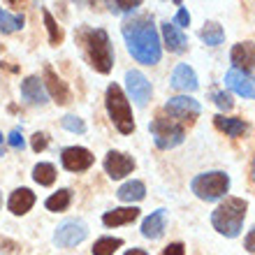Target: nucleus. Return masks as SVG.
I'll use <instances>...</instances> for the list:
<instances>
[{
	"label": "nucleus",
	"mask_w": 255,
	"mask_h": 255,
	"mask_svg": "<svg viewBox=\"0 0 255 255\" xmlns=\"http://www.w3.org/2000/svg\"><path fill=\"white\" fill-rule=\"evenodd\" d=\"M169 84H172L174 91H183V93H193V91H197V86H200L195 70L190 65H186V63H179V65L174 67Z\"/></svg>",
	"instance_id": "obj_14"
},
{
	"label": "nucleus",
	"mask_w": 255,
	"mask_h": 255,
	"mask_svg": "<svg viewBox=\"0 0 255 255\" xmlns=\"http://www.w3.org/2000/svg\"><path fill=\"white\" fill-rule=\"evenodd\" d=\"M0 141H2V132H0Z\"/></svg>",
	"instance_id": "obj_39"
},
{
	"label": "nucleus",
	"mask_w": 255,
	"mask_h": 255,
	"mask_svg": "<svg viewBox=\"0 0 255 255\" xmlns=\"http://www.w3.org/2000/svg\"><path fill=\"white\" fill-rule=\"evenodd\" d=\"M33 179L40 186H51L56 181V167L51 162H40V165L33 167Z\"/></svg>",
	"instance_id": "obj_26"
},
{
	"label": "nucleus",
	"mask_w": 255,
	"mask_h": 255,
	"mask_svg": "<svg viewBox=\"0 0 255 255\" xmlns=\"http://www.w3.org/2000/svg\"><path fill=\"white\" fill-rule=\"evenodd\" d=\"M42 14H44V26H47V30H49V42H51V47L63 44V30H61V26L56 23L54 16H51V12H49V9H42Z\"/></svg>",
	"instance_id": "obj_28"
},
{
	"label": "nucleus",
	"mask_w": 255,
	"mask_h": 255,
	"mask_svg": "<svg viewBox=\"0 0 255 255\" xmlns=\"http://www.w3.org/2000/svg\"><path fill=\"white\" fill-rule=\"evenodd\" d=\"M23 28V16L21 14H9L0 7V30L2 33H14V30H21Z\"/></svg>",
	"instance_id": "obj_27"
},
{
	"label": "nucleus",
	"mask_w": 255,
	"mask_h": 255,
	"mask_svg": "<svg viewBox=\"0 0 255 255\" xmlns=\"http://www.w3.org/2000/svg\"><path fill=\"white\" fill-rule=\"evenodd\" d=\"M109 12L112 14H132L137 7H141L139 0H134V2H107Z\"/></svg>",
	"instance_id": "obj_31"
},
{
	"label": "nucleus",
	"mask_w": 255,
	"mask_h": 255,
	"mask_svg": "<svg viewBox=\"0 0 255 255\" xmlns=\"http://www.w3.org/2000/svg\"><path fill=\"white\" fill-rule=\"evenodd\" d=\"M165 225H167V211L165 209H155L151 216L144 218L141 223V235L146 239H160L165 235Z\"/></svg>",
	"instance_id": "obj_17"
},
{
	"label": "nucleus",
	"mask_w": 255,
	"mask_h": 255,
	"mask_svg": "<svg viewBox=\"0 0 255 255\" xmlns=\"http://www.w3.org/2000/svg\"><path fill=\"white\" fill-rule=\"evenodd\" d=\"M88 237V225L79 218H67L54 232V244L58 249H74Z\"/></svg>",
	"instance_id": "obj_7"
},
{
	"label": "nucleus",
	"mask_w": 255,
	"mask_h": 255,
	"mask_svg": "<svg viewBox=\"0 0 255 255\" xmlns=\"http://www.w3.org/2000/svg\"><path fill=\"white\" fill-rule=\"evenodd\" d=\"M165 112L169 114L172 121H195L202 114V105L188 95H176L165 102Z\"/></svg>",
	"instance_id": "obj_8"
},
{
	"label": "nucleus",
	"mask_w": 255,
	"mask_h": 255,
	"mask_svg": "<svg viewBox=\"0 0 255 255\" xmlns=\"http://www.w3.org/2000/svg\"><path fill=\"white\" fill-rule=\"evenodd\" d=\"M123 40L128 44V51L141 65H155L162 58V42L158 35V28L153 23V16L141 14L137 19H130L121 28Z\"/></svg>",
	"instance_id": "obj_1"
},
{
	"label": "nucleus",
	"mask_w": 255,
	"mask_h": 255,
	"mask_svg": "<svg viewBox=\"0 0 255 255\" xmlns=\"http://www.w3.org/2000/svg\"><path fill=\"white\" fill-rule=\"evenodd\" d=\"M21 95L30 105H44L47 102V91H44V84L40 81V77H26L21 81Z\"/></svg>",
	"instance_id": "obj_19"
},
{
	"label": "nucleus",
	"mask_w": 255,
	"mask_h": 255,
	"mask_svg": "<svg viewBox=\"0 0 255 255\" xmlns=\"http://www.w3.org/2000/svg\"><path fill=\"white\" fill-rule=\"evenodd\" d=\"M134 169V160L128 153H121V151H109L105 155V172L109 174V179H123Z\"/></svg>",
	"instance_id": "obj_12"
},
{
	"label": "nucleus",
	"mask_w": 255,
	"mask_h": 255,
	"mask_svg": "<svg viewBox=\"0 0 255 255\" xmlns=\"http://www.w3.org/2000/svg\"><path fill=\"white\" fill-rule=\"evenodd\" d=\"M214 126L221 130V132H225L228 137H242L246 130H249V123L244 121V119H235V116H214Z\"/></svg>",
	"instance_id": "obj_21"
},
{
	"label": "nucleus",
	"mask_w": 255,
	"mask_h": 255,
	"mask_svg": "<svg viewBox=\"0 0 255 255\" xmlns=\"http://www.w3.org/2000/svg\"><path fill=\"white\" fill-rule=\"evenodd\" d=\"M61 162L67 172H86L95 162V158L84 146H65L61 151Z\"/></svg>",
	"instance_id": "obj_10"
},
{
	"label": "nucleus",
	"mask_w": 255,
	"mask_h": 255,
	"mask_svg": "<svg viewBox=\"0 0 255 255\" xmlns=\"http://www.w3.org/2000/svg\"><path fill=\"white\" fill-rule=\"evenodd\" d=\"M105 107H107V114L112 119V123L116 126V130L121 134H130L134 132V119H132V109H130V102H128L126 93L119 84H109L107 93H105Z\"/></svg>",
	"instance_id": "obj_4"
},
{
	"label": "nucleus",
	"mask_w": 255,
	"mask_h": 255,
	"mask_svg": "<svg viewBox=\"0 0 255 255\" xmlns=\"http://www.w3.org/2000/svg\"><path fill=\"white\" fill-rule=\"evenodd\" d=\"M116 195H119L121 202H141L146 197V186L141 181H137V179H132V181L123 183L121 188L116 190Z\"/></svg>",
	"instance_id": "obj_22"
},
{
	"label": "nucleus",
	"mask_w": 255,
	"mask_h": 255,
	"mask_svg": "<svg viewBox=\"0 0 255 255\" xmlns=\"http://www.w3.org/2000/svg\"><path fill=\"white\" fill-rule=\"evenodd\" d=\"M47 144H49V137H47L44 132H35V134H33V141H30V146H33L35 153L44 151V148H47Z\"/></svg>",
	"instance_id": "obj_33"
},
{
	"label": "nucleus",
	"mask_w": 255,
	"mask_h": 255,
	"mask_svg": "<svg viewBox=\"0 0 255 255\" xmlns=\"http://www.w3.org/2000/svg\"><path fill=\"white\" fill-rule=\"evenodd\" d=\"M253 183H255V160H253Z\"/></svg>",
	"instance_id": "obj_38"
},
{
	"label": "nucleus",
	"mask_w": 255,
	"mask_h": 255,
	"mask_svg": "<svg viewBox=\"0 0 255 255\" xmlns=\"http://www.w3.org/2000/svg\"><path fill=\"white\" fill-rule=\"evenodd\" d=\"M126 86H128V95L134 100V105L137 107H146L148 100H151V81L139 70H128Z\"/></svg>",
	"instance_id": "obj_9"
},
{
	"label": "nucleus",
	"mask_w": 255,
	"mask_h": 255,
	"mask_svg": "<svg viewBox=\"0 0 255 255\" xmlns=\"http://www.w3.org/2000/svg\"><path fill=\"white\" fill-rule=\"evenodd\" d=\"M70 202H72V190L70 188H61L58 193L54 195H49L47 202H44V207L49 209V211H65L67 207H70Z\"/></svg>",
	"instance_id": "obj_24"
},
{
	"label": "nucleus",
	"mask_w": 255,
	"mask_h": 255,
	"mask_svg": "<svg viewBox=\"0 0 255 255\" xmlns=\"http://www.w3.org/2000/svg\"><path fill=\"white\" fill-rule=\"evenodd\" d=\"M123 246V239L119 237H100L93 244V255H114Z\"/></svg>",
	"instance_id": "obj_25"
},
{
	"label": "nucleus",
	"mask_w": 255,
	"mask_h": 255,
	"mask_svg": "<svg viewBox=\"0 0 255 255\" xmlns=\"http://www.w3.org/2000/svg\"><path fill=\"white\" fill-rule=\"evenodd\" d=\"M162 255H186V246L181 242H174L162 249Z\"/></svg>",
	"instance_id": "obj_34"
},
{
	"label": "nucleus",
	"mask_w": 255,
	"mask_h": 255,
	"mask_svg": "<svg viewBox=\"0 0 255 255\" xmlns=\"http://www.w3.org/2000/svg\"><path fill=\"white\" fill-rule=\"evenodd\" d=\"M77 40L81 42V47L88 56V63L93 65L100 74H109L114 67V49H112V40L105 28H81L77 33Z\"/></svg>",
	"instance_id": "obj_2"
},
{
	"label": "nucleus",
	"mask_w": 255,
	"mask_h": 255,
	"mask_svg": "<svg viewBox=\"0 0 255 255\" xmlns=\"http://www.w3.org/2000/svg\"><path fill=\"white\" fill-rule=\"evenodd\" d=\"M200 40L207 44V47H218L223 40H225V30H223L216 21H207L204 28L200 30Z\"/></svg>",
	"instance_id": "obj_23"
},
{
	"label": "nucleus",
	"mask_w": 255,
	"mask_h": 255,
	"mask_svg": "<svg viewBox=\"0 0 255 255\" xmlns=\"http://www.w3.org/2000/svg\"><path fill=\"white\" fill-rule=\"evenodd\" d=\"M160 30H162V42H165V47L172 54H183L188 49V37H186V33H183L181 28H176L174 23L165 21L160 26Z\"/></svg>",
	"instance_id": "obj_15"
},
{
	"label": "nucleus",
	"mask_w": 255,
	"mask_h": 255,
	"mask_svg": "<svg viewBox=\"0 0 255 255\" xmlns=\"http://www.w3.org/2000/svg\"><path fill=\"white\" fill-rule=\"evenodd\" d=\"M9 146L12 148H23V134H21V130L19 128H14L12 132H9Z\"/></svg>",
	"instance_id": "obj_35"
},
{
	"label": "nucleus",
	"mask_w": 255,
	"mask_h": 255,
	"mask_svg": "<svg viewBox=\"0 0 255 255\" xmlns=\"http://www.w3.org/2000/svg\"><path fill=\"white\" fill-rule=\"evenodd\" d=\"M244 249L249 251V253H255V228L244 237Z\"/></svg>",
	"instance_id": "obj_36"
},
{
	"label": "nucleus",
	"mask_w": 255,
	"mask_h": 255,
	"mask_svg": "<svg viewBox=\"0 0 255 255\" xmlns=\"http://www.w3.org/2000/svg\"><path fill=\"white\" fill-rule=\"evenodd\" d=\"M61 123H63V128H65V130H70V132H79V134L86 132V123L81 121L79 116H74V114L63 116Z\"/></svg>",
	"instance_id": "obj_29"
},
{
	"label": "nucleus",
	"mask_w": 255,
	"mask_h": 255,
	"mask_svg": "<svg viewBox=\"0 0 255 255\" xmlns=\"http://www.w3.org/2000/svg\"><path fill=\"white\" fill-rule=\"evenodd\" d=\"M44 86H47L49 95H51L58 105H67V102H70V88H67V84L49 65L44 67Z\"/></svg>",
	"instance_id": "obj_16"
},
{
	"label": "nucleus",
	"mask_w": 255,
	"mask_h": 255,
	"mask_svg": "<svg viewBox=\"0 0 255 255\" xmlns=\"http://www.w3.org/2000/svg\"><path fill=\"white\" fill-rule=\"evenodd\" d=\"M126 255H148V253L146 251H141V249H130Z\"/></svg>",
	"instance_id": "obj_37"
},
{
	"label": "nucleus",
	"mask_w": 255,
	"mask_h": 255,
	"mask_svg": "<svg viewBox=\"0 0 255 255\" xmlns=\"http://www.w3.org/2000/svg\"><path fill=\"white\" fill-rule=\"evenodd\" d=\"M230 188V176L225 172H202V174L193 176L190 181V190H193L200 200L204 202H216L221 200L223 195Z\"/></svg>",
	"instance_id": "obj_5"
},
{
	"label": "nucleus",
	"mask_w": 255,
	"mask_h": 255,
	"mask_svg": "<svg viewBox=\"0 0 255 255\" xmlns=\"http://www.w3.org/2000/svg\"><path fill=\"white\" fill-rule=\"evenodd\" d=\"M137 218H139V209L137 207H119L102 216V223L107 228H119V225H128V223L137 221Z\"/></svg>",
	"instance_id": "obj_20"
},
{
	"label": "nucleus",
	"mask_w": 255,
	"mask_h": 255,
	"mask_svg": "<svg viewBox=\"0 0 255 255\" xmlns=\"http://www.w3.org/2000/svg\"><path fill=\"white\" fill-rule=\"evenodd\" d=\"M225 86L230 91H235L237 95H242V98L255 100V77L251 72H242V70L230 67L225 72Z\"/></svg>",
	"instance_id": "obj_11"
},
{
	"label": "nucleus",
	"mask_w": 255,
	"mask_h": 255,
	"mask_svg": "<svg viewBox=\"0 0 255 255\" xmlns=\"http://www.w3.org/2000/svg\"><path fill=\"white\" fill-rule=\"evenodd\" d=\"M35 204V193L30 188H16L12 195H9V200H7V209L12 211L14 216H23L28 214Z\"/></svg>",
	"instance_id": "obj_18"
},
{
	"label": "nucleus",
	"mask_w": 255,
	"mask_h": 255,
	"mask_svg": "<svg viewBox=\"0 0 255 255\" xmlns=\"http://www.w3.org/2000/svg\"><path fill=\"white\" fill-rule=\"evenodd\" d=\"M246 209H249V204L242 197H225V202H221L211 211V225H214L218 235L235 239V237H239V232L244 228Z\"/></svg>",
	"instance_id": "obj_3"
},
{
	"label": "nucleus",
	"mask_w": 255,
	"mask_h": 255,
	"mask_svg": "<svg viewBox=\"0 0 255 255\" xmlns=\"http://www.w3.org/2000/svg\"><path fill=\"white\" fill-rule=\"evenodd\" d=\"M176 5H179V12H176V16H174V21H172V23H174L176 28L190 26V14H188V9H186L181 2H176Z\"/></svg>",
	"instance_id": "obj_32"
},
{
	"label": "nucleus",
	"mask_w": 255,
	"mask_h": 255,
	"mask_svg": "<svg viewBox=\"0 0 255 255\" xmlns=\"http://www.w3.org/2000/svg\"><path fill=\"white\" fill-rule=\"evenodd\" d=\"M148 130H151V137H153L155 146L160 148V151H169V148L179 146L186 139L183 126L172 121L169 116H155L153 121L148 123Z\"/></svg>",
	"instance_id": "obj_6"
},
{
	"label": "nucleus",
	"mask_w": 255,
	"mask_h": 255,
	"mask_svg": "<svg viewBox=\"0 0 255 255\" xmlns=\"http://www.w3.org/2000/svg\"><path fill=\"white\" fill-rule=\"evenodd\" d=\"M211 98H214L216 107L223 109V112H230V109L235 107V100H232V95L225 93V91H214V93H211Z\"/></svg>",
	"instance_id": "obj_30"
},
{
	"label": "nucleus",
	"mask_w": 255,
	"mask_h": 255,
	"mask_svg": "<svg viewBox=\"0 0 255 255\" xmlns=\"http://www.w3.org/2000/svg\"><path fill=\"white\" fill-rule=\"evenodd\" d=\"M230 61H232L235 70H242V72L255 70V42L246 40V42L235 44L232 51H230Z\"/></svg>",
	"instance_id": "obj_13"
}]
</instances>
